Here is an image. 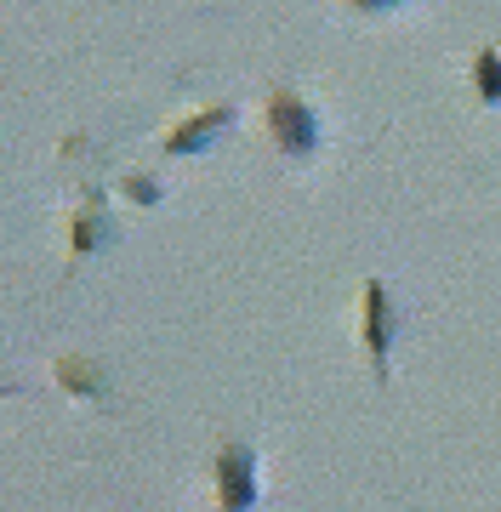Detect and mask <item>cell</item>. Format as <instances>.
<instances>
[{"label": "cell", "mask_w": 501, "mask_h": 512, "mask_svg": "<svg viewBox=\"0 0 501 512\" xmlns=\"http://www.w3.org/2000/svg\"><path fill=\"white\" fill-rule=\"evenodd\" d=\"M388 336H393V319H388V296H382V285H371V353H376V359L388 353Z\"/></svg>", "instance_id": "cell-4"}, {"label": "cell", "mask_w": 501, "mask_h": 512, "mask_svg": "<svg viewBox=\"0 0 501 512\" xmlns=\"http://www.w3.org/2000/svg\"><path fill=\"white\" fill-rule=\"evenodd\" d=\"M228 126V109H211V114H194V126H183V131H171V154H188V148H200V143H211L217 131Z\"/></svg>", "instance_id": "cell-3"}, {"label": "cell", "mask_w": 501, "mask_h": 512, "mask_svg": "<svg viewBox=\"0 0 501 512\" xmlns=\"http://www.w3.org/2000/svg\"><path fill=\"white\" fill-rule=\"evenodd\" d=\"M473 74H479L484 97H490V103H501V57H496V52H484L479 63H473Z\"/></svg>", "instance_id": "cell-5"}, {"label": "cell", "mask_w": 501, "mask_h": 512, "mask_svg": "<svg viewBox=\"0 0 501 512\" xmlns=\"http://www.w3.org/2000/svg\"><path fill=\"white\" fill-rule=\"evenodd\" d=\"M268 120H274V137H279L285 154H314L319 126H314V109H308V103H297V97H274Z\"/></svg>", "instance_id": "cell-1"}, {"label": "cell", "mask_w": 501, "mask_h": 512, "mask_svg": "<svg viewBox=\"0 0 501 512\" xmlns=\"http://www.w3.org/2000/svg\"><path fill=\"white\" fill-rule=\"evenodd\" d=\"M217 473H223V507L251 512V501H257V456L245 444H228L223 461H217Z\"/></svg>", "instance_id": "cell-2"}, {"label": "cell", "mask_w": 501, "mask_h": 512, "mask_svg": "<svg viewBox=\"0 0 501 512\" xmlns=\"http://www.w3.org/2000/svg\"><path fill=\"white\" fill-rule=\"evenodd\" d=\"M353 6H365V12H376V6H399V0H353Z\"/></svg>", "instance_id": "cell-6"}]
</instances>
